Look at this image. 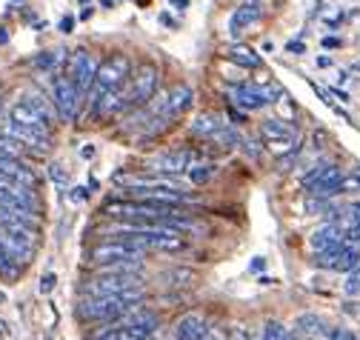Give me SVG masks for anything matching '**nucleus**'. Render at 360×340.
Here are the masks:
<instances>
[{"label":"nucleus","mask_w":360,"mask_h":340,"mask_svg":"<svg viewBox=\"0 0 360 340\" xmlns=\"http://www.w3.org/2000/svg\"><path fill=\"white\" fill-rule=\"evenodd\" d=\"M143 289H132L123 295H100V297H86L77 306V315L83 320H120L140 306Z\"/></svg>","instance_id":"f257e3e1"},{"label":"nucleus","mask_w":360,"mask_h":340,"mask_svg":"<svg viewBox=\"0 0 360 340\" xmlns=\"http://www.w3.org/2000/svg\"><path fill=\"white\" fill-rule=\"evenodd\" d=\"M132 75V60L129 54H112L106 60H100L98 64V75H95V83L92 89H89V101H100L106 91L117 89V86H123Z\"/></svg>","instance_id":"f03ea898"},{"label":"nucleus","mask_w":360,"mask_h":340,"mask_svg":"<svg viewBox=\"0 0 360 340\" xmlns=\"http://www.w3.org/2000/svg\"><path fill=\"white\" fill-rule=\"evenodd\" d=\"M132 289H143L140 274H135V272H100L95 277H89V283L83 286V295L100 297V295H123Z\"/></svg>","instance_id":"7ed1b4c3"},{"label":"nucleus","mask_w":360,"mask_h":340,"mask_svg":"<svg viewBox=\"0 0 360 340\" xmlns=\"http://www.w3.org/2000/svg\"><path fill=\"white\" fill-rule=\"evenodd\" d=\"M158 83H160V72L155 64H140L137 69H132L126 89H129V109H140L143 103H149L158 95Z\"/></svg>","instance_id":"20e7f679"},{"label":"nucleus","mask_w":360,"mask_h":340,"mask_svg":"<svg viewBox=\"0 0 360 340\" xmlns=\"http://www.w3.org/2000/svg\"><path fill=\"white\" fill-rule=\"evenodd\" d=\"M52 103H54V112H57L60 120H75L77 117L83 95L77 91V86L72 83L69 75H57L54 77V83H52Z\"/></svg>","instance_id":"39448f33"},{"label":"nucleus","mask_w":360,"mask_h":340,"mask_svg":"<svg viewBox=\"0 0 360 340\" xmlns=\"http://www.w3.org/2000/svg\"><path fill=\"white\" fill-rule=\"evenodd\" d=\"M203 161V151L195 149H174V151H160L149 161V169H155L158 175H183L195 163Z\"/></svg>","instance_id":"423d86ee"},{"label":"nucleus","mask_w":360,"mask_h":340,"mask_svg":"<svg viewBox=\"0 0 360 340\" xmlns=\"http://www.w3.org/2000/svg\"><path fill=\"white\" fill-rule=\"evenodd\" d=\"M340 177H343V172H340L338 166L323 163V166L312 169V172L303 177V186L309 189L312 198L323 200V198H332V195L340 192Z\"/></svg>","instance_id":"0eeeda50"},{"label":"nucleus","mask_w":360,"mask_h":340,"mask_svg":"<svg viewBox=\"0 0 360 340\" xmlns=\"http://www.w3.org/2000/svg\"><path fill=\"white\" fill-rule=\"evenodd\" d=\"M66 75L72 77V83L77 86V91L86 98L89 95V89H92L95 83V75H98V60L92 52H86V49H75L69 54V69Z\"/></svg>","instance_id":"6e6552de"},{"label":"nucleus","mask_w":360,"mask_h":340,"mask_svg":"<svg viewBox=\"0 0 360 340\" xmlns=\"http://www.w3.org/2000/svg\"><path fill=\"white\" fill-rule=\"evenodd\" d=\"M229 95H232V103L240 106V109H246V112H255V109H263L266 103H275L278 98V91L272 86H255V83H237L229 89Z\"/></svg>","instance_id":"1a4fd4ad"},{"label":"nucleus","mask_w":360,"mask_h":340,"mask_svg":"<svg viewBox=\"0 0 360 340\" xmlns=\"http://www.w3.org/2000/svg\"><path fill=\"white\" fill-rule=\"evenodd\" d=\"M89 260L92 263H112V260H143V249H137V246L126 243V240H106V243H98L92 252H89Z\"/></svg>","instance_id":"9d476101"},{"label":"nucleus","mask_w":360,"mask_h":340,"mask_svg":"<svg viewBox=\"0 0 360 340\" xmlns=\"http://www.w3.org/2000/svg\"><path fill=\"white\" fill-rule=\"evenodd\" d=\"M6 135L15 138L17 143H23L32 154H46L49 151V140H52V132H43V129H35V126H23V123H15V120H6Z\"/></svg>","instance_id":"9b49d317"},{"label":"nucleus","mask_w":360,"mask_h":340,"mask_svg":"<svg viewBox=\"0 0 360 340\" xmlns=\"http://www.w3.org/2000/svg\"><path fill=\"white\" fill-rule=\"evenodd\" d=\"M260 138L266 143H283V146H292V140H297V132L292 123H286L283 117H269L260 123ZM297 146V143H294Z\"/></svg>","instance_id":"f8f14e48"},{"label":"nucleus","mask_w":360,"mask_h":340,"mask_svg":"<svg viewBox=\"0 0 360 340\" xmlns=\"http://www.w3.org/2000/svg\"><path fill=\"white\" fill-rule=\"evenodd\" d=\"M0 177H6L12 183H20V186H38V175L29 169L20 158H0Z\"/></svg>","instance_id":"ddd939ff"},{"label":"nucleus","mask_w":360,"mask_h":340,"mask_svg":"<svg viewBox=\"0 0 360 340\" xmlns=\"http://www.w3.org/2000/svg\"><path fill=\"white\" fill-rule=\"evenodd\" d=\"M257 17H260V0L240 3V6L232 12V17H229V35H232V38H240Z\"/></svg>","instance_id":"4468645a"},{"label":"nucleus","mask_w":360,"mask_h":340,"mask_svg":"<svg viewBox=\"0 0 360 340\" xmlns=\"http://www.w3.org/2000/svg\"><path fill=\"white\" fill-rule=\"evenodd\" d=\"M192 101H195V91L186 86V83H180V86H174L172 91H166V114H172L174 120L183 114L189 106H192Z\"/></svg>","instance_id":"2eb2a0df"},{"label":"nucleus","mask_w":360,"mask_h":340,"mask_svg":"<svg viewBox=\"0 0 360 340\" xmlns=\"http://www.w3.org/2000/svg\"><path fill=\"white\" fill-rule=\"evenodd\" d=\"M309 246H312L315 252H320V249H335V246H343V229H340V226H335V223H326V226H320V229H315V232H312Z\"/></svg>","instance_id":"dca6fc26"},{"label":"nucleus","mask_w":360,"mask_h":340,"mask_svg":"<svg viewBox=\"0 0 360 340\" xmlns=\"http://www.w3.org/2000/svg\"><path fill=\"white\" fill-rule=\"evenodd\" d=\"M223 123H226V120H223L220 114L206 112V114H197V117L192 120V129H189V132H192L195 138H206V140H209V138H212V135L223 126Z\"/></svg>","instance_id":"f3484780"},{"label":"nucleus","mask_w":360,"mask_h":340,"mask_svg":"<svg viewBox=\"0 0 360 340\" xmlns=\"http://www.w3.org/2000/svg\"><path fill=\"white\" fill-rule=\"evenodd\" d=\"M229 60H232V64H237V66H243V69H260V66H263L260 54H257L255 49H249V46H234V49H229Z\"/></svg>","instance_id":"a211bd4d"},{"label":"nucleus","mask_w":360,"mask_h":340,"mask_svg":"<svg viewBox=\"0 0 360 340\" xmlns=\"http://www.w3.org/2000/svg\"><path fill=\"white\" fill-rule=\"evenodd\" d=\"M360 263V252L354 249V246H340L338 249V255H335V260H332V269H338V272H352L354 266Z\"/></svg>","instance_id":"6ab92c4d"},{"label":"nucleus","mask_w":360,"mask_h":340,"mask_svg":"<svg viewBox=\"0 0 360 340\" xmlns=\"http://www.w3.org/2000/svg\"><path fill=\"white\" fill-rule=\"evenodd\" d=\"M149 337H152V334H149ZM92 340H143V334H140V332H135L132 326H123V323H114L112 329H106V332L95 334Z\"/></svg>","instance_id":"aec40b11"},{"label":"nucleus","mask_w":360,"mask_h":340,"mask_svg":"<svg viewBox=\"0 0 360 340\" xmlns=\"http://www.w3.org/2000/svg\"><path fill=\"white\" fill-rule=\"evenodd\" d=\"M29 149L23 146V143H17L15 138H9V135H0V158H23Z\"/></svg>","instance_id":"412c9836"},{"label":"nucleus","mask_w":360,"mask_h":340,"mask_svg":"<svg viewBox=\"0 0 360 340\" xmlns=\"http://www.w3.org/2000/svg\"><path fill=\"white\" fill-rule=\"evenodd\" d=\"M215 163H195L186 175H189V180L195 183V186H200V183H206V180H212V175H215Z\"/></svg>","instance_id":"4be33fe9"},{"label":"nucleus","mask_w":360,"mask_h":340,"mask_svg":"<svg viewBox=\"0 0 360 340\" xmlns=\"http://www.w3.org/2000/svg\"><path fill=\"white\" fill-rule=\"evenodd\" d=\"M166 277H172V286H192L195 281H197V274L192 272V269H172V272H166Z\"/></svg>","instance_id":"5701e85b"},{"label":"nucleus","mask_w":360,"mask_h":340,"mask_svg":"<svg viewBox=\"0 0 360 340\" xmlns=\"http://www.w3.org/2000/svg\"><path fill=\"white\" fill-rule=\"evenodd\" d=\"M260 340H289V332H286V326H283V323L272 320V323H266V329H263V337H260Z\"/></svg>","instance_id":"b1692460"},{"label":"nucleus","mask_w":360,"mask_h":340,"mask_svg":"<svg viewBox=\"0 0 360 340\" xmlns=\"http://www.w3.org/2000/svg\"><path fill=\"white\" fill-rule=\"evenodd\" d=\"M57 60H60V49H57V52H46V54H40V57H35V66H38V69H43V72H52V69L57 66Z\"/></svg>","instance_id":"393cba45"},{"label":"nucleus","mask_w":360,"mask_h":340,"mask_svg":"<svg viewBox=\"0 0 360 340\" xmlns=\"http://www.w3.org/2000/svg\"><path fill=\"white\" fill-rule=\"evenodd\" d=\"M360 189V169L340 177V192H357Z\"/></svg>","instance_id":"a878e982"},{"label":"nucleus","mask_w":360,"mask_h":340,"mask_svg":"<svg viewBox=\"0 0 360 340\" xmlns=\"http://www.w3.org/2000/svg\"><path fill=\"white\" fill-rule=\"evenodd\" d=\"M297 329H300V332H306V334H315V332H320V320L312 318V315H303V318L297 320Z\"/></svg>","instance_id":"bb28decb"},{"label":"nucleus","mask_w":360,"mask_h":340,"mask_svg":"<svg viewBox=\"0 0 360 340\" xmlns=\"http://www.w3.org/2000/svg\"><path fill=\"white\" fill-rule=\"evenodd\" d=\"M49 175H52V180H54V183H60V186H66L69 172H66L63 166H60V163H52V166H49Z\"/></svg>","instance_id":"cd10ccee"},{"label":"nucleus","mask_w":360,"mask_h":340,"mask_svg":"<svg viewBox=\"0 0 360 340\" xmlns=\"http://www.w3.org/2000/svg\"><path fill=\"white\" fill-rule=\"evenodd\" d=\"M346 295H357L360 292V274H349V281H346Z\"/></svg>","instance_id":"c85d7f7f"},{"label":"nucleus","mask_w":360,"mask_h":340,"mask_svg":"<svg viewBox=\"0 0 360 340\" xmlns=\"http://www.w3.org/2000/svg\"><path fill=\"white\" fill-rule=\"evenodd\" d=\"M54 281H57V277H54L52 272H49V274H43V281H40V292H43V295H49V292L54 289Z\"/></svg>","instance_id":"c756f323"},{"label":"nucleus","mask_w":360,"mask_h":340,"mask_svg":"<svg viewBox=\"0 0 360 340\" xmlns=\"http://www.w3.org/2000/svg\"><path fill=\"white\" fill-rule=\"evenodd\" d=\"M332 340H360L354 332H349V329H335L332 332Z\"/></svg>","instance_id":"7c9ffc66"},{"label":"nucleus","mask_w":360,"mask_h":340,"mask_svg":"<svg viewBox=\"0 0 360 340\" xmlns=\"http://www.w3.org/2000/svg\"><path fill=\"white\" fill-rule=\"evenodd\" d=\"M229 340H249V334H246L243 326H234V329L229 332Z\"/></svg>","instance_id":"2f4dec72"},{"label":"nucleus","mask_w":360,"mask_h":340,"mask_svg":"<svg viewBox=\"0 0 360 340\" xmlns=\"http://www.w3.org/2000/svg\"><path fill=\"white\" fill-rule=\"evenodd\" d=\"M72 26H75V17H72V15H66L63 20H60V32H66V35H69V32H72Z\"/></svg>","instance_id":"473e14b6"},{"label":"nucleus","mask_w":360,"mask_h":340,"mask_svg":"<svg viewBox=\"0 0 360 340\" xmlns=\"http://www.w3.org/2000/svg\"><path fill=\"white\" fill-rule=\"evenodd\" d=\"M340 46V38H323V49H338Z\"/></svg>","instance_id":"72a5a7b5"},{"label":"nucleus","mask_w":360,"mask_h":340,"mask_svg":"<svg viewBox=\"0 0 360 340\" xmlns=\"http://www.w3.org/2000/svg\"><path fill=\"white\" fill-rule=\"evenodd\" d=\"M80 154H83L86 161H89V158H95V146H83V149H80Z\"/></svg>","instance_id":"f704fd0d"},{"label":"nucleus","mask_w":360,"mask_h":340,"mask_svg":"<svg viewBox=\"0 0 360 340\" xmlns=\"http://www.w3.org/2000/svg\"><path fill=\"white\" fill-rule=\"evenodd\" d=\"M289 52H294V54H303V43H300V40L294 43V40H292V43H289Z\"/></svg>","instance_id":"c9c22d12"},{"label":"nucleus","mask_w":360,"mask_h":340,"mask_svg":"<svg viewBox=\"0 0 360 340\" xmlns=\"http://www.w3.org/2000/svg\"><path fill=\"white\" fill-rule=\"evenodd\" d=\"M172 6H174V9H186L189 0H172Z\"/></svg>","instance_id":"e433bc0d"},{"label":"nucleus","mask_w":360,"mask_h":340,"mask_svg":"<svg viewBox=\"0 0 360 340\" xmlns=\"http://www.w3.org/2000/svg\"><path fill=\"white\" fill-rule=\"evenodd\" d=\"M80 17H83V20H89V17H92V6H86V9L80 12Z\"/></svg>","instance_id":"4c0bfd02"},{"label":"nucleus","mask_w":360,"mask_h":340,"mask_svg":"<svg viewBox=\"0 0 360 340\" xmlns=\"http://www.w3.org/2000/svg\"><path fill=\"white\" fill-rule=\"evenodd\" d=\"M100 3H103V6H114V0H100Z\"/></svg>","instance_id":"58836bf2"},{"label":"nucleus","mask_w":360,"mask_h":340,"mask_svg":"<svg viewBox=\"0 0 360 340\" xmlns=\"http://www.w3.org/2000/svg\"><path fill=\"white\" fill-rule=\"evenodd\" d=\"M289 340H297V337H294V334H289Z\"/></svg>","instance_id":"ea45409f"},{"label":"nucleus","mask_w":360,"mask_h":340,"mask_svg":"<svg viewBox=\"0 0 360 340\" xmlns=\"http://www.w3.org/2000/svg\"><path fill=\"white\" fill-rule=\"evenodd\" d=\"M3 180H6V177H0V183H3Z\"/></svg>","instance_id":"a19ab883"},{"label":"nucleus","mask_w":360,"mask_h":340,"mask_svg":"<svg viewBox=\"0 0 360 340\" xmlns=\"http://www.w3.org/2000/svg\"><path fill=\"white\" fill-rule=\"evenodd\" d=\"M152 340H158V337H152Z\"/></svg>","instance_id":"79ce46f5"}]
</instances>
